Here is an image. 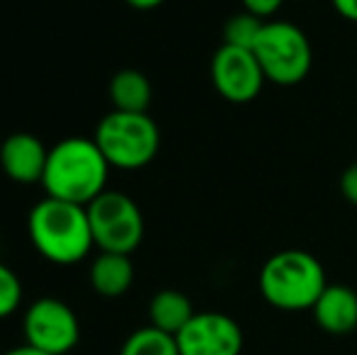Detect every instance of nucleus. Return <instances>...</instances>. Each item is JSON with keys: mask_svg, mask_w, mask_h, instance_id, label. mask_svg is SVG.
<instances>
[{"mask_svg": "<svg viewBox=\"0 0 357 355\" xmlns=\"http://www.w3.org/2000/svg\"><path fill=\"white\" fill-rule=\"evenodd\" d=\"M109 163L95 139L71 137L49 149L47 171L42 185L47 197L88 207L98 195L107 190Z\"/></svg>", "mask_w": 357, "mask_h": 355, "instance_id": "nucleus-1", "label": "nucleus"}, {"mask_svg": "<svg viewBox=\"0 0 357 355\" xmlns=\"http://www.w3.org/2000/svg\"><path fill=\"white\" fill-rule=\"evenodd\" d=\"M27 232L39 256L56 266H73L93 251V229L83 204L44 197L29 212Z\"/></svg>", "mask_w": 357, "mask_h": 355, "instance_id": "nucleus-2", "label": "nucleus"}, {"mask_svg": "<svg viewBox=\"0 0 357 355\" xmlns=\"http://www.w3.org/2000/svg\"><path fill=\"white\" fill-rule=\"evenodd\" d=\"M258 285L270 307L282 312H304L314 309L328 280L319 258L301 248H287L265 261Z\"/></svg>", "mask_w": 357, "mask_h": 355, "instance_id": "nucleus-3", "label": "nucleus"}, {"mask_svg": "<svg viewBox=\"0 0 357 355\" xmlns=\"http://www.w3.org/2000/svg\"><path fill=\"white\" fill-rule=\"evenodd\" d=\"M93 139L109 166L122 171L149 166L160 146V132L146 112L112 109L100 119Z\"/></svg>", "mask_w": 357, "mask_h": 355, "instance_id": "nucleus-4", "label": "nucleus"}, {"mask_svg": "<svg viewBox=\"0 0 357 355\" xmlns=\"http://www.w3.org/2000/svg\"><path fill=\"white\" fill-rule=\"evenodd\" d=\"M265 81L278 86H296L311 71L314 54L304 29L284 20H268L253 47Z\"/></svg>", "mask_w": 357, "mask_h": 355, "instance_id": "nucleus-5", "label": "nucleus"}, {"mask_svg": "<svg viewBox=\"0 0 357 355\" xmlns=\"http://www.w3.org/2000/svg\"><path fill=\"white\" fill-rule=\"evenodd\" d=\"M85 209L93 229V241L100 251L124 256L137 251L144 239V214L129 195L107 188Z\"/></svg>", "mask_w": 357, "mask_h": 355, "instance_id": "nucleus-6", "label": "nucleus"}, {"mask_svg": "<svg viewBox=\"0 0 357 355\" xmlns=\"http://www.w3.org/2000/svg\"><path fill=\"white\" fill-rule=\"evenodd\" d=\"M24 343L49 355L71 353L80 341L78 317L63 299L39 297L24 312Z\"/></svg>", "mask_w": 357, "mask_h": 355, "instance_id": "nucleus-7", "label": "nucleus"}, {"mask_svg": "<svg viewBox=\"0 0 357 355\" xmlns=\"http://www.w3.org/2000/svg\"><path fill=\"white\" fill-rule=\"evenodd\" d=\"M212 83L216 93L236 105L253 103L268 81L250 49L221 44L212 56Z\"/></svg>", "mask_w": 357, "mask_h": 355, "instance_id": "nucleus-8", "label": "nucleus"}, {"mask_svg": "<svg viewBox=\"0 0 357 355\" xmlns=\"http://www.w3.org/2000/svg\"><path fill=\"white\" fill-rule=\"evenodd\" d=\"M175 341L180 355H241L243 351L238 322L221 312H197Z\"/></svg>", "mask_w": 357, "mask_h": 355, "instance_id": "nucleus-9", "label": "nucleus"}, {"mask_svg": "<svg viewBox=\"0 0 357 355\" xmlns=\"http://www.w3.org/2000/svg\"><path fill=\"white\" fill-rule=\"evenodd\" d=\"M49 149L29 132H15L0 142V171L20 185L42 183Z\"/></svg>", "mask_w": 357, "mask_h": 355, "instance_id": "nucleus-10", "label": "nucleus"}, {"mask_svg": "<svg viewBox=\"0 0 357 355\" xmlns=\"http://www.w3.org/2000/svg\"><path fill=\"white\" fill-rule=\"evenodd\" d=\"M311 312L326 333L345 336L357 328V292L348 285H326Z\"/></svg>", "mask_w": 357, "mask_h": 355, "instance_id": "nucleus-11", "label": "nucleus"}, {"mask_svg": "<svg viewBox=\"0 0 357 355\" xmlns=\"http://www.w3.org/2000/svg\"><path fill=\"white\" fill-rule=\"evenodd\" d=\"M134 282V263L132 256L124 253H105L100 251L90 266V285L100 297H122Z\"/></svg>", "mask_w": 357, "mask_h": 355, "instance_id": "nucleus-12", "label": "nucleus"}, {"mask_svg": "<svg viewBox=\"0 0 357 355\" xmlns=\"http://www.w3.org/2000/svg\"><path fill=\"white\" fill-rule=\"evenodd\" d=\"M195 314L197 312H195L190 297L180 292V289H160V292L153 294V299L149 304L151 326L160 328V331L170 333V336H178Z\"/></svg>", "mask_w": 357, "mask_h": 355, "instance_id": "nucleus-13", "label": "nucleus"}, {"mask_svg": "<svg viewBox=\"0 0 357 355\" xmlns=\"http://www.w3.org/2000/svg\"><path fill=\"white\" fill-rule=\"evenodd\" d=\"M151 98V81L137 68H122L109 81V103L117 112H146Z\"/></svg>", "mask_w": 357, "mask_h": 355, "instance_id": "nucleus-14", "label": "nucleus"}, {"mask_svg": "<svg viewBox=\"0 0 357 355\" xmlns=\"http://www.w3.org/2000/svg\"><path fill=\"white\" fill-rule=\"evenodd\" d=\"M119 355H180L178 341L155 326H144L124 341Z\"/></svg>", "mask_w": 357, "mask_h": 355, "instance_id": "nucleus-15", "label": "nucleus"}, {"mask_svg": "<svg viewBox=\"0 0 357 355\" xmlns=\"http://www.w3.org/2000/svg\"><path fill=\"white\" fill-rule=\"evenodd\" d=\"M265 27V20L255 17V15L241 13L231 15L224 24V44H231V47H241V49H250L253 52L255 42H258L260 32Z\"/></svg>", "mask_w": 357, "mask_h": 355, "instance_id": "nucleus-16", "label": "nucleus"}, {"mask_svg": "<svg viewBox=\"0 0 357 355\" xmlns=\"http://www.w3.org/2000/svg\"><path fill=\"white\" fill-rule=\"evenodd\" d=\"M20 304H22V282L13 268L0 263V319L15 314Z\"/></svg>", "mask_w": 357, "mask_h": 355, "instance_id": "nucleus-17", "label": "nucleus"}, {"mask_svg": "<svg viewBox=\"0 0 357 355\" xmlns=\"http://www.w3.org/2000/svg\"><path fill=\"white\" fill-rule=\"evenodd\" d=\"M241 3H243L245 13L255 15V17H260V20L268 22V17H273V15L282 8L284 0H241Z\"/></svg>", "mask_w": 357, "mask_h": 355, "instance_id": "nucleus-18", "label": "nucleus"}, {"mask_svg": "<svg viewBox=\"0 0 357 355\" xmlns=\"http://www.w3.org/2000/svg\"><path fill=\"white\" fill-rule=\"evenodd\" d=\"M340 192H343V197L350 204L357 207V163H353V166H348L343 171V176H340Z\"/></svg>", "mask_w": 357, "mask_h": 355, "instance_id": "nucleus-19", "label": "nucleus"}, {"mask_svg": "<svg viewBox=\"0 0 357 355\" xmlns=\"http://www.w3.org/2000/svg\"><path fill=\"white\" fill-rule=\"evenodd\" d=\"M335 13L345 17L348 22H357V0H331Z\"/></svg>", "mask_w": 357, "mask_h": 355, "instance_id": "nucleus-20", "label": "nucleus"}, {"mask_svg": "<svg viewBox=\"0 0 357 355\" xmlns=\"http://www.w3.org/2000/svg\"><path fill=\"white\" fill-rule=\"evenodd\" d=\"M124 3L137 10H153V8H158V5H163L165 0H124Z\"/></svg>", "mask_w": 357, "mask_h": 355, "instance_id": "nucleus-21", "label": "nucleus"}, {"mask_svg": "<svg viewBox=\"0 0 357 355\" xmlns=\"http://www.w3.org/2000/svg\"><path fill=\"white\" fill-rule=\"evenodd\" d=\"M3 355H49V353L37 351V348H32V346H27V343H22V346L10 348V351H5Z\"/></svg>", "mask_w": 357, "mask_h": 355, "instance_id": "nucleus-22", "label": "nucleus"}, {"mask_svg": "<svg viewBox=\"0 0 357 355\" xmlns=\"http://www.w3.org/2000/svg\"><path fill=\"white\" fill-rule=\"evenodd\" d=\"M0 142H3V139H0Z\"/></svg>", "mask_w": 357, "mask_h": 355, "instance_id": "nucleus-23", "label": "nucleus"}]
</instances>
